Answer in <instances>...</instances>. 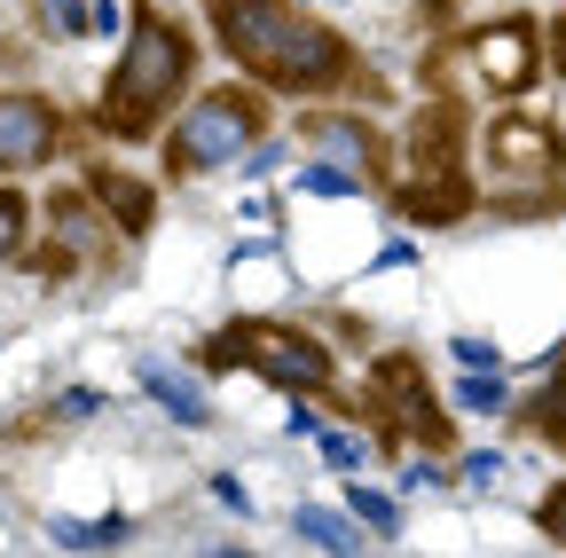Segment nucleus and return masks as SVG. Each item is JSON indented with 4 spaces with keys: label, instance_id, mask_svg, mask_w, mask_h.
Instances as JSON below:
<instances>
[{
    "label": "nucleus",
    "instance_id": "obj_25",
    "mask_svg": "<svg viewBox=\"0 0 566 558\" xmlns=\"http://www.w3.org/2000/svg\"><path fill=\"white\" fill-rule=\"evenodd\" d=\"M212 504H229V512H244V519H252V496H244V480H229V472L212 480Z\"/></svg>",
    "mask_w": 566,
    "mask_h": 558
},
{
    "label": "nucleus",
    "instance_id": "obj_20",
    "mask_svg": "<svg viewBox=\"0 0 566 558\" xmlns=\"http://www.w3.org/2000/svg\"><path fill=\"white\" fill-rule=\"evenodd\" d=\"M24 229H32V204H24L17 189H0V260L24 252Z\"/></svg>",
    "mask_w": 566,
    "mask_h": 558
},
{
    "label": "nucleus",
    "instance_id": "obj_26",
    "mask_svg": "<svg viewBox=\"0 0 566 558\" xmlns=\"http://www.w3.org/2000/svg\"><path fill=\"white\" fill-rule=\"evenodd\" d=\"M401 487H409V496H424V487H449V472H433V464H409V472H401Z\"/></svg>",
    "mask_w": 566,
    "mask_h": 558
},
{
    "label": "nucleus",
    "instance_id": "obj_4",
    "mask_svg": "<svg viewBox=\"0 0 566 558\" xmlns=\"http://www.w3.org/2000/svg\"><path fill=\"white\" fill-rule=\"evenodd\" d=\"M205 362L212 370H260L283 393H323L331 370H338L331 346L315 330H292V323H229V330H212Z\"/></svg>",
    "mask_w": 566,
    "mask_h": 558
},
{
    "label": "nucleus",
    "instance_id": "obj_22",
    "mask_svg": "<svg viewBox=\"0 0 566 558\" xmlns=\"http://www.w3.org/2000/svg\"><path fill=\"white\" fill-rule=\"evenodd\" d=\"M323 456H331L338 472H363V464H370V441H354V433H331V425H323Z\"/></svg>",
    "mask_w": 566,
    "mask_h": 558
},
{
    "label": "nucleus",
    "instance_id": "obj_23",
    "mask_svg": "<svg viewBox=\"0 0 566 558\" xmlns=\"http://www.w3.org/2000/svg\"><path fill=\"white\" fill-rule=\"evenodd\" d=\"M449 346H457V362H464V370H504V355H495L488 338H449Z\"/></svg>",
    "mask_w": 566,
    "mask_h": 558
},
{
    "label": "nucleus",
    "instance_id": "obj_1",
    "mask_svg": "<svg viewBox=\"0 0 566 558\" xmlns=\"http://www.w3.org/2000/svg\"><path fill=\"white\" fill-rule=\"evenodd\" d=\"M212 32H221V55L237 72L275 95H331L346 80H363L354 48L292 0H212Z\"/></svg>",
    "mask_w": 566,
    "mask_h": 558
},
{
    "label": "nucleus",
    "instance_id": "obj_28",
    "mask_svg": "<svg viewBox=\"0 0 566 558\" xmlns=\"http://www.w3.org/2000/svg\"><path fill=\"white\" fill-rule=\"evenodd\" d=\"M95 32H111V40L126 32V17H118V0H95Z\"/></svg>",
    "mask_w": 566,
    "mask_h": 558
},
{
    "label": "nucleus",
    "instance_id": "obj_18",
    "mask_svg": "<svg viewBox=\"0 0 566 558\" xmlns=\"http://www.w3.org/2000/svg\"><path fill=\"white\" fill-rule=\"evenodd\" d=\"M363 166H300V197H354Z\"/></svg>",
    "mask_w": 566,
    "mask_h": 558
},
{
    "label": "nucleus",
    "instance_id": "obj_5",
    "mask_svg": "<svg viewBox=\"0 0 566 558\" xmlns=\"http://www.w3.org/2000/svg\"><path fill=\"white\" fill-rule=\"evenodd\" d=\"M394 204H401V221H457L464 204H472V189H464V158H457V110L449 103H433L417 118V134H409V150H401V189H394Z\"/></svg>",
    "mask_w": 566,
    "mask_h": 558
},
{
    "label": "nucleus",
    "instance_id": "obj_29",
    "mask_svg": "<svg viewBox=\"0 0 566 558\" xmlns=\"http://www.w3.org/2000/svg\"><path fill=\"white\" fill-rule=\"evenodd\" d=\"M543 527H551V535H558V543H566V487H558V496H551V504H543Z\"/></svg>",
    "mask_w": 566,
    "mask_h": 558
},
{
    "label": "nucleus",
    "instance_id": "obj_9",
    "mask_svg": "<svg viewBox=\"0 0 566 558\" xmlns=\"http://www.w3.org/2000/svg\"><path fill=\"white\" fill-rule=\"evenodd\" d=\"M464 63H472V80L488 95H527L535 87V24L504 17V24H488L464 40Z\"/></svg>",
    "mask_w": 566,
    "mask_h": 558
},
{
    "label": "nucleus",
    "instance_id": "obj_10",
    "mask_svg": "<svg viewBox=\"0 0 566 558\" xmlns=\"http://www.w3.org/2000/svg\"><path fill=\"white\" fill-rule=\"evenodd\" d=\"M134 378H142V393H150V401L174 417V425H189V433H205V425H212V401H205V386H197V378H181L174 362L142 355V362H134Z\"/></svg>",
    "mask_w": 566,
    "mask_h": 558
},
{
    "label": "nucleus",
    "instance_id": "obj_19",
    "mask_svg": "<svg viewBox=\"0 0 566 558\" xmlns=\"http://www.w3.org/2000/svg\"><path fill=\"white\" fill-rule=\"evenodd\" d=\"M527 417H535V433H543V441H558V449H566V370L551 378V393H543V401H527Z\"/></svg>",
    "mask_w": 566,
    "mask_h": 558
},
{
    "label": "nucleus",
    "instance_id": "obj_8",
    "mask_svg": "<svg viewBox=\"0 0 566 558\" xmlns=\"http://www.w3.org/2000/svg\"><path fill=\"white\" fill-rule=\"evenodd\" d=\"M95 204H103L95 189H87V197L71 189V197H55V204H48V236H55V244H48V275H71V267H87V260H103V252L126 236L111 213H95Z\"/></svg>",
    "mask_w": 566,
    "mask_h": 558
},
{
    "label": "nucleus",
    "instance_id": "obj_11",
    "mask_svg": "<svg viewBox=\"0 0 566 558\" xmlns=\"http://www.w3.org/2000/svg\"><path fill=\"white\" fill-rule=\"evenodd\" d=\"M300 143H307L315 158L363 166V173H370V158H378V134H370V118H338V110H307V118H300Z\"/></svg>",
    "mask_w": 566,
    "mask_h": 558
},
{
    "label": "nucleus",
    "instance_id": "obj_14",
    "mask_svg": "<svg viewBox=\"0 0 566 558\" xmlns=\"http://www.w3.org/2000/svg\"><path fill=\"white\" fill-rule=\"evenodd\" d=\"M48 543H55V550H126V543H134V519H126V512H111V519H63V512H55V519H48Z\"/></svg>",
    "mask_w": 566,
    "mask_h": 558
},
{
    "label": "nucleus",
    "instance_id": "obj_3",
    "mask_svg": "<svg viewBox=\"0 0 566 558\" xmlns=\"http://www.w3.org/2000/svg\"><path fill=\"white\" fill-rule=\"evenodd\" d=\"M260 134H268L260 95H244V87H205V95L174 118V134H166V173H174V181H197V173L244 166V158L260 150Z\"/></svg>",
    "mask_w": 566,
    "mask_h": 558
},
{
    "label": "nucleus",
    "instance_id": "obj_12",
    "mask_svg": "<svg viewBox=\"0 0 566 558\" xmlns=\"http://www.w3.org/2000/svg\"><path fill=\"white\" fill-rule=\"evenodd\" d=\"M292 535L307 543V550H331V558H346V550H363V543H378L354 512H331V504H300L292 512Z\"/></svg>",
    "mask_w": 566,
    "mask_h": 558
},
{
    "label": "nucleus",
    "instance_id": "obj_27",
    "mask_svg": "<svg viewBox=\"0 0 566 558\" xmlns=\"http://www.w3.org/2000/svg\"><path fill=\"white\" fill-rule=\"evenodd\" d=\"M283 433H292V441H323V417L315 409H292V425H283Z\"/></svg>",
    "mask_w": 566,
    "mask_h": 558
},
{
    "label": "nucleus",
    "instance_id": "obj_17",
    "mask_svg": "<svg viewBox=\"0 0 566 558\" xmlns=\"http://www.w3.org/2000/svg\"><path fill=\"white\" fill-rule=\"evenodd\" d=\"M40 32L48 40H87L95 32V9H87V0H40Z\"/></svg>",
    "mask_w": 566,
    "mask_h": 558
},
{
    "label": "nucleus",
    "instance_id": "obj_24",
    "mask_svg": "<svg viewBox=\"0 0 566 558\" xmlns=\"http://www.w3.org/2000/svg\"><path fill=\"white\" fill-rule=\"evenodd\" d=\"M464 480H472V487H495V480H504V456H495V449L464 456Z\"/></svg>",
    "mask_w": 566,
    "mask_h": 558
},
{
    "label": "nucleus",
    "instance_id": "obj_6",
    "mask_svg": "<svg viewBox=\"0 0 566 558\" xmlns=\"http://www.w3.org/2000/svg\"><path fill=\"white\" fill-rule=\"evenodd\" d=\"M480 166H488V197L495 204H543L566 173V143L551 118H495L480 134Z\"/></svg>",
    "mask_w": 566,
    "mask_h": 558
},
{
    "label": "nucleus",
    "instance_id": "obj_2",
    "mask_svg": "<svg viewBox=\"0 0 566 558\" xmlns=\"http://www.w3.org/2000/svg\"><path fill=\"white\" fill-rule=\"evenodd\" d=\"M197 72V40L174 24V17H134L126 24V48L103 80V103H95V126L118 134V143H142V134H158L166 110L181 103Z\"/></svg>",
    "mask_w": 566,
    "mask_h": 558
},
{
    "label": "nucleus",
    "instance_id": "obj_21",
    "mask_svg": "<svg viewBox=\"0 0 566 558\" xmlns=\"http://www.w3.org/2000/svg\"><path fill=\"white\" fill-rule=\"evenodd\" d=\"M55 417H63V425H87V417H103V393L95 386H63L55 393Z\"/></svg>",
    "mask_w": 566,
    "mask_h": 558
},
{
    "label": "nucleus",
    "instance_id": "obj_7",
    "mask_svg": "<svg viewBox=\"0 0 566 558\" xmlns=\"http://www.w3.org/2000/svg\"><path fill=\"white\" fill-rule=\"evenodd\" d=\"M63 150V110L32 87H0V173H32Z\"/></svg>",
    "mask_w": 566,
    "mask_h": 558
},
{
    "label": "nucleus",
    "instance_id": "obj_16",
    "mask_svg": "<svg viewBox=\"0 0 566 558\" xmlns=\"http://www.w3.org/2000/svg\"><path fill=\"white\" fill-rule=\"evenodd\" d=\"M346 512L363 519V527H370L378 543H386V535H401V504H394V496H378L370 480H354V487H346Z\"/></svg>",
    "mask_w": 566,
    "mask_h": 558
},
{
    "label": "nucleus",
    "instance_id": "obj_15",
    "mask_svg": "<svg viewBox=\"0 0 566 558\" xmlns=\"http://www.w3.org/2000/svg\"><path fill=\"white\" fill-rule=\"evenodd\" d=\"M449 401H457L464 417H504V409H512V386H504V370H464Z\"/></svg>",
    "mask_w": 566,
    "mask_h": 558
},
{
    "label": "nucleus",
    "instance_id": "obj_13",
    "mask_svg": "<svg viewBox=\"0 0 566 558\" xmlns=\"http://www.w3.org/2000/svg\"><path fill=\"white\" fill-rule=\"evenodd\" d=\"M87 189L103 197V213H111L126 236H142V229H150V189H142L134 173H111V166H95V173H87Z\"/></svg>",
    "mask_w": 566,
    "mask_h": 558
}]
</instances>
